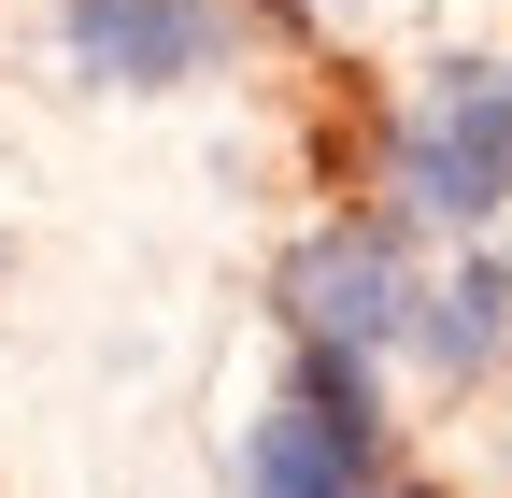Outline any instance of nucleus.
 I'll return each mask as SVG.
<instances>
[{"label": "nucleus", "instance_id": "2", "mask_svg": "<svg viewBox=\"0 0 512 498\" xmlns=\"http://www.w3.org/2000/svg\"><path fill=\"white\" fill-rule=\"evenodd\" d=\"M285 314H299V342H328V356H384V342L413 328V299H399V242H384V228L299 242V257H285Z\"/></svg>", "mask_w": 512, "mask_h": 498}, {"label": "nucleus", "instance_id": "1", "mask_svg": "<svg viewBox=\"0 0 512 498\" xmlns=\"http://www.w3.org/2000/svg\"><path fill=\"white\" fill-rule=\"evenodd\" d=\"M399 185L427 214H498L512 200V86L484 72V57H441L427 100H413V129H399Z\"/></svg>", "mask_w": 512, "mask_h": 498}, {"label": "nucleus", "instance_id": "5", "mask_svg": "<svg viewBox=\"0 0 512 498\" xmlns=\"http://www.w3.org/2000/svg\"><path fill=\"white\" fill-rule=\"evenodd\" d=\"M498 299H512V285H498V271H470L456 299H441V328H427V342H441V356H456V370H470V356L498 342Z\"/></svg>", "mask_w": 512, "mask_h": 498}, {"label": "nucleus", "instance_id": "3", "mask_svg": "<svg viewBox=\"0 0 512 498\" xmlns=\"http://www.w3.org/2000/svg\"><path fill=\"white\" fill-rule=\"evenodd\" d=\"M72 57L100 86H185L228 57V15L214 0H72Z\"/></svg>", "mask_w": 512, "mask_h": 498}, {"label": "nucleus", "instance_id": "4", "mask_svg": "<svg viewBox=\"0 0 512 498\" xmlns=\"http://www.w3.org/2000/svg\"><path fill=\"white\" fill-rule=\"evenodd\" d=\"M242 484H256V498H370V427H342V413L285 399L271 427H256Z\"/></svg>", "mask_w": 512, "mask_h": 498}]
</instances>
